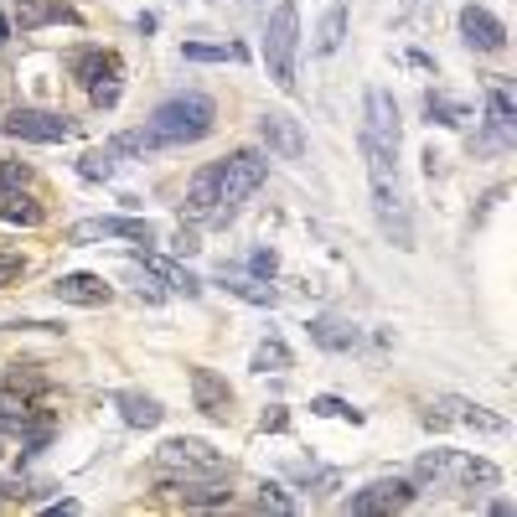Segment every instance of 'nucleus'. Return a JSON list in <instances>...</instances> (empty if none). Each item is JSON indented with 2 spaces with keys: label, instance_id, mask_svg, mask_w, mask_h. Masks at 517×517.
Segmentation results:
<instances>
[{
  "label": "nucleus",
  "instance_id": "nucleus-5",
  "mask_svg": "<svg viewBox=\"0 0 517 517\" xmlns=\"http://www.w3.org/2000/svg\"><path fill=\"white\" fill-rule=\"evenodd\" d=\"M414 471L424 481H461V486H497L502 481V471L492 461H476L466 450H430V455H419Z\"/></svg>",
  "mask_w": 517,
  "mask_h": 517
},
{
  "label": "nucleus",
  "instance_id": "nucleus-2",
  "mask_svg": "<svg viewBox=\"0 0 517 517\" xmlns=\"http://www.w3.org/2000/svg\"><path fill=\"white\" fill-rule=\"evenodd\" d=\"M212 125H218V104H212L202 88H181V94H171L150 114V135L161 145H197L212 135Z\"/></svg>",
  "mask_w": 517,
  "mask_h": 517
},
{
  "label": "nucleus",
  "instance_id": "nucleus-26",
  "mask_svg": "<svg viewBox=\"0 0 517 517\" xmlns=\"http://www.w3.org/2000/svg\"><path fill=\"white\" fill-rule=\"evenodd\" d=\"M0 218H6V223H21V228H37V223L47 218V212H42L32 197H16V192H6V197H0Z\"/></svg>",
  "mask_w": 517,
  "mask_h": 517
},
{
  "label": "nucleus",
  "instance_id": "nucleus-10",
  "mask_svg": "<svg viewBox=\"0 0 517 517\" xmlns=\"http://www.w3.org/2000/svg\"><path fill=\"white\" fill-rule=\"evenodd\" d=\"M73 243H99V238H130V243H156V228L145 218H83L68 228Z\"/></svg>",
  "mask_w": 517,
  "mask_h": 517
},
{
  "label": "nucleus",
  "instance_id": "nucleus-22",
  "mask_svg": "<svg viewBox=\"0 0 517 517\" xmlns=\"http://www.w3.org/2000/svg\"><path fill=\"white\" fill-rule=\"evenodd\" d=\"M424 114H430V125L461 130L466 119H471V104H466V99H450V94H440V88H430V94H424Z\"/></svg>",
  "mask_w": 517,
  "mask_h": 517
},
{
  "label": "nucleus",
  "instance_id": "nucleus-11",
  "mask_svg": "<svg viewBox=\"0 0 517 517\" xmlns=\"http://www.w3.org/2000/svg\"><path fill=\"white\" fill-rule=\"evenodd\" d=\"M461 37H466L471 52H502L507 47V26L486 6H461Z\"/></svg>",
  "mask_w": 517,
  "mask_h": 517
},
{
  "label": "nucleus",
  "instance_id": "nucleus-17",
  "mask_svg": "<svg viewBox=\"0 0 517 517\" xmlns=\"http://www.w3.org/2000/svg\"><path fill=\"white\" fill-rule=\"evenodd\" d=\"M135 259H140V264H145V269H150V275H156V280H166L176 295H187V300H197V295H202V280L192 275L187 264H176V259H161V254H150V249H140Z\"/></svg>",
  "mask_w": 517,
  "mask_h": 517
},
{
  "label": "nucleus",
  "instance_id": "nucleus-13",
  "mask_svg": "<svg viewBox=\"0 0 517 517\" xmlns=\"http://www.w3.org/2000/svg\"><path fill=\"white\" fill-rule=\"evenodd\" d=\"M259 135H264V145H269V156H280V161H300V156H306L300 119H290V114H264V119H259Z\"/></svg>",
  "mask_w": 517,
  "mask_h": 517
},
{
  "label": "nucleus",
  "instance_id": "nucleus-18",
  "mask_svg": "<svg viewBox=\"0 0 517 517\" xmlns=\"http://www.w3.org/2000/svg\"><path fill=\"white\" fill-rule=\"evenodd\" d=\"M52 295L57 300H68V306H109V285L99 280V275H63L52 285Z\"/></svg>",
  "mask_w": 517,
  "mask_h": 517
},
{
  "label": "nucleus",
  "instance_id": "nucleus-37",
  "mask_svg": "<svg viewBox=\"0 0 517 517\" xmlns=\"http://www.w3.org/2000/svg\"><path fill=\"white\" fill-rule=\"evenodd\" d=\"M171 249H176L181 259H187V254H197V249H202V243H197V233H192V228H181V233H176V243H171Z\"/></svg>",
  "mask_w": 517,
  "mask_h": 517
},
{
  "label": "nucleus",
  "instance_id": "nucleus-24",
  "mask_svg": "<svg viewBox=\"0 0 517 517\" xmlns=\"http://www.w3.org/2000/svg\"><path fill=\"white\" fill-rule=\"evenodd\" d=\"M223 290H233L238 300H249V306H275L280 300V290L269 280H243V275H228V269H223Z\"/></svg>",
  "mask_w": 517,
  "mask_h": 517
},
{
  "label": "nucleus",
  "instance_id": "nucleus-29",
  "mask_svg": "<svg viewBox=\"0 0 517 517\" xmlns=\"http://www.w3.org/2000/svg\"><path fill=\"white\" fill-rule=\"evenodd\" d=\"M78 176H83V181H109V176H114V150H109V145L88 150V156L78 161Z\"/></svg>",
  "mask_w": 517,
  "mask_h": 517
},
{
  "label": "nucleus",
  "instance_id": "nucleus-7",
  "mask_svg": "<svg viewBox=\"0 0 517 517\" xmlns=\"http://www.w3.org/2000/svg\"><path fill=\"white\" fill-rule=\"evenodd\" d=\"M0 130L16 135V140H37V145H57V140H73V119L63 114H47V109H11L0 119Z\"/></svg>",
  "mask_w": 517,
  "mask_h": 517
},
{
  "label": "nucleus",
  "instance_id": "nucleus-27",
  "mask_svg": "<svg viewBox=\"0 0 517 517\" xmlns=\"http://www.w3.org/2000/svg\"><path fill=\"white\" fill-rule=\"evenodd\" d=\"M290 362H295V357H290V347H285L280 337H269V342L254 347V373H285Z\"/></svg>",
  "mask_w": 517,
  "mask_h": 517
},
{
  "label": "nucleus",
  "instance_id": "nucleus-35",
  "mask_svg": "<svg viewBox=\"0 0 517 517\" xmlns=\"http://www.w3.org/2000/svg\"><path fill=\"white\" fill-rule=\"evenodd\" d=\"M259 507H275V512H295V502L285 497V486H275V481H264V497H259Z\"/></svg>",
  "mask_w": 517,
  "mask_h": 517
},
{
  "label": "nucleus",
  "instance_id": "nucleus-38",
  "mask_svg": "<svg viewBox=\"0 0 517 517\" xmlns=\"http://www.w3.org/2000/svg\"><path fill=\"white\" fill-rule=\"evenodd\" d=\"M6 37H11V21H6V16H0V42H6Z\"/></svg>",
  "mask_w": 517,
  "mask_h": 517
},
{
  "label": "nucleus",
  "instance_id": "nucleus-20",
  "mask_svg": "<svg viewBox=\"0 0 517 517\" xmlns=\"http://www.w3.org/2000/svg\"><path fill=\"white\" fill-rule=\"evenodd\" d=\"M306 331H311V342L326 347V352H352V347L362 342V331H357L352 321H342V316H316Z\"/></svg>",
  "mask_w": 517,
  "mask_h": 517
},
{
  "label": "nucleus",
  "instance_id": "nucleus-23",
  "mask_svg": "<svg viewBox=\"0 0 517 517\" xmlns=\"http://www.w3.org/2000/svg\"><path fill=\"white\" fill-rule=\"evenodd\" d=\"M181 57L187 63H249V47L243 42H187Z\"/></svg>",
  "mask_w": 517,
  "mask_h": 517
},
{
  "label": "nucleus",
  "instance_id": "nucleus-30",
  "mask_svg": "<svg viewBox=\"0 0 517 517\" xmlns=\"http://www.w3.org/2000/svg\"><path fill=\"white\" fill-rule=\"evenodd\" d=\"M311 414H321V419H352V424H362V414H357L352 404H342V399H331V393L311 399Z\"/></svg>",
  "mask_w": 517,
  "mask_h": 517
},
{
  "label": "nucleus",
  "instance_id": "nucleus-15",
  "mask_svg": "<svg viewBox=\"0 0 517 517\" xmlns=\"http://www.w3.org/2000/svg\"><path fill=\"white\" fill-rule=\"evenodd\" d=\"M192 223H212V212H218V161L202 166L192 181H187V202H181Z\"/></svg>",
  "mask_w": 517,
  "mask_h": 517
},
{
  "label": "nucleus",
  "instance_id": "nucleus-19",
  "mask_svg": "<svg viewBox=\"0 0 517 517\" xmlns=\"http://www.w3.org/2000/svg\"><path fill=\"white\" fill-rule=\"evenodd\" d=\"M114 409L125 414V424L130 430H156V424L166 419V409L150 399V393H135V388H125V393H114Z\"/></svg>",
  "mask_w": 517,
  "mask_h": 517
},
{
  "label": "nucleus",
  "instance_id": "nucleus-12",
  "mask_svg": "<svg viewBox=\"0 0 517 517\" xmlns=\"http://www.w3.org/2000/svg\"><path fill=\"white\" fill-rule=\"evenodd\" d=\"M362 135L399 150V104H393L388 88H368V119H362Z\"/></svg>",
  "mask_w": 517,
  "mask_h": 517
},
{
  "label": "nucleus",
  "instance_id": "nucleus-8",
  "mask_svg": "<svg viewBox=\"0 0 517 517\" xmlns=\"http://www.w3.org/2000/svg\"><path fill=\"white\" fill-rule=\"evenodd\" d=\"M424 424H430V430H445V424H471V430H481V435H507V419L502 414H486L471 399H440V404H430Z\"/></svg>",
  "mask_w": 517,
  "mask_h": 517
},
{
  "label": "nucleus",
  "instance_id": "nucleus-9",
  "mask_svg": "<svg viewBox=\"0 0 517 517\" xmlns=\"http://www.w3.org/2000/svg\"><path fill=\"white\" fill-rule=\"evenodd\" d=\"M409 502H414V481L388 476V481H373V486H362V492H352V497H347V512L373 517V512H404Z\"/></svg>",
  "mask_w": 517,
  "mask_h": 517
},
{
  "label": "nucleus",
  "instance_id": "nucleus-14",
  "mask_svg": "<svg viewBox=\"0 0 517 517\" xmlns=\"http://www.w3.org/2000/svg\"><path fill=\"white\" fill-rule=\"evenodd\" d=\"M192 404H197L207 419H228V414H233V388H228V378H218L212 368H192Z\"/></svg>",
  "mask_w": 517,
  "mask_h": 517
},
{
  "label": "nucleus",
  "instance_id": "nucleus-21",
  "mask_svg": "<svg viewBox=\"0 0 517 517\" xmlns=\"http://www.w3.org/2000/svg\"><path fill=\"white\" fill-rule=\"evenodd\" d=\"M486 114H492L497 145H512V140H517V104H512V94H507V83L486 88Z\"/></svg>",
  "mask_w": 517,
  "mask_h": 517
},
{
  "label": "nucleus",
  "instance_id": "nucleus-34",
  "mask_svg": "<svg viewBox=\"0 0 517 517\" xmlns=\"http://www.w3.org/2000/svg\"><path fill=\"white\" fill-rule=\"evenodd\" d=\"M259 430H264V435H285V430H290V414H285L280 404L264 409V414H259Z\"/></svg>",
  "mask_w": 517,
  "mask_h": 517
},
{
  "label": "nucleus",
  "instance_id": "nucleus-1",
  "mask_svg": "<svg viewBox=\"0 0 517 517\" xmlns=\"http://www.w3.org/2000/svg\"><path fill=\"white\" fill-rule=\"evenodd\" d=\"M362 156H368L373 212H378L383 238L393 243V249H414V218H409V197H404V181H399V150L362 135Z\"/></svg>",
  "mask_w": 517,
  "mask_h": 517
},
{
  "label": "nucleus",
  "instance_id": "nucleus-31",
  "mask_svg": "<svg viewBox=\"0 0 517 517\" xmlns=\"http://www.w3.org/2000/svg\"><path fill=\"white\" fill-rule=\"evenodd\" d=\"M88 94H94V104H99V109H114V104H119V68L88 83Z\"/></svg>",
  "mask_w": 517,
  "mask_h": 517
},
{
  "label": "nucleus",
  "instance_id": "nucleus-33",
  "mask_svg": "<svg viewBox=\"0 0 517 517\" xmlns=\"http://www.w3.org/2000/svg\"><path fill=\"white\" fill-rule=\"evenodd\" d=\"M26 176H32V171H26L21 161H6V166H0V197L16 192V187H26Z\"/></svg>",
  "mask_w": 517,
  "mask_h": 517
},
{
  "label": "nucleus",
  "instance_id": "nucleus-28",
  "mask_svg": "<svg viewBox=\"0 0 517 517\" xmlns=\"http://www.w3.org/2000/svg\"><path fill=\"white\" fill-rule=\"evenodd\" d=\"M109 150H114V156H145V150H161V140L150 135V125H140V130L114 135V140H109Z\"/></svg>",
  "mask_w": 517,
  "mask_h": 517
},
{
  "label": "nucleus",
  "instance_id": "nucleus-32",
  "mask_svg": "<svg viewBox=\"0 0 517 517\" xmlns=\"http://www.w3.org/2000/svg\"><path fill=\"white\" fill-rule=\"evenodd\" d=\"M249 269H254V280H275V275H280V254H275V249H254V254H249Z\"/></svg>",
  "mask_w": 517,
  "mask_h": 517
},
{
  "label": "nucleus",
  "instance_id": "nucleus-6",
  "mask_svg": "<svg viewBox=\"0 0 517 517\" xmlns=\"http://www.w3.org/2000/svg\"><path fill=\"white\" fill-rule=\"evenodd\" d=\"M156 466L161 471H181V476H223L228 471V455L212 450L207 440H166L156 450Z\"/></svg>",
  "mask_w": 517,
  "mask_h": 517
},
{
  "label": "nucleus",
  "instance_id": "nucleus-4",
  "mask_svg": "<svg viewBox=\"0 0 517 517\" xmlns=\"http://www.w3.org/2000/svg\"><path fill=\"white\" fill-rule=\"evenodd\" d=\"M264 176H269V161L259 150H233L228 161H218V212H212V223H228L264 187Z\"/></svg>",
  "mask_w": 517,
  "mask_h": 517
},
{
  "label": "nucleus",
  "instance_id": "nucleus-25",
  "mask_svg": "<svg viewBox=\"0 0 517 517\" xmlns=\"http://www.w3.org/2000/svg\"><path fill=\"white\" fill-rule=\"evenodd\" d=\"M347 42V6H331L326 16H321V26H316V52H337Z\"/></svg>",
  "mask_w": 517,
  "mask_h": 517
},
{
  "label": "nucleus",
  "instance_id": "nucleus-3",
  "mask_svg": "<svg viewBox=\"0 0 517 517\" xmlns=\"http://www.w3.org/2000/svg\"><path fill=\"white\" fill-rule=\"evenodd\" d=\"M295 52H300V11L295 0H280L264 26V68L285 94H295Z\"/></svg>",
  "mask_w": 517,
  "mask_h": 517
},
{
  "label": "nucleus",
  "instance_id": "nucleus-16",
  "mask_svg": "<svg viewBox=\"0 0 517 517\" xmlns=\"http://www.w3.org/2000/svg\"><path fill=\"white\" fill-rule=\"evenodd\" d=\"M73 26L78 21V11L73 6H63V0H21L16 6V26L21 32H42V26Z\"/></svg>",
  "mask_w": 517,
  "mask_h": 517
},
{
  "label": "nucleus",
  "instance_id": "nucleus-36",
  "mask_svg": "<svg viewBox=\"0 0 517 517\" xmlns=\"http://www.w3.org/2000/svg\"><path fill=\"white\" fill-rule=\"evenodd\" d=\"M21 280V254H0V285Z\"/></svg>",
  "mask_w": 517,
  "mask_h": 517
},
{
  "label": "nucleus",
  "instance_id": "nucleus-39",
  "mask_svg": "<svg viewBox=\"0 0 517 517\" xmlns=\"http://www.w3.org/2000/svg\"><path fill=\"white\" fill-rule=\"evenodd\" d=\"M0 455H6V450H0Z\"/></svg>",
  "mask_w": 517,
  "mask_h": 517
}]
</instances>
